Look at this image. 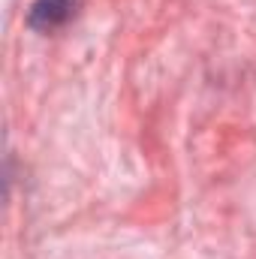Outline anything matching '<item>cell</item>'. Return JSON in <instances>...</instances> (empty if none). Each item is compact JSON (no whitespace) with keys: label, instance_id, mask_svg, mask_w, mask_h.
<instances>
[{"label":"cell","instance_id":"obj_1","mask_svg":"<svg viewBox=\"0 0 256 259\" xmlns=\"http://www.w3.org/2000/svg\"><path fill=\"white\" fill-rule=\"evenodd\" d=\"M75 12V0H36L27 12V24L33 30L52 33L55 27L66 24Z\"/></svg>","mask_w":256,"mask_h":259}]
</instances>
